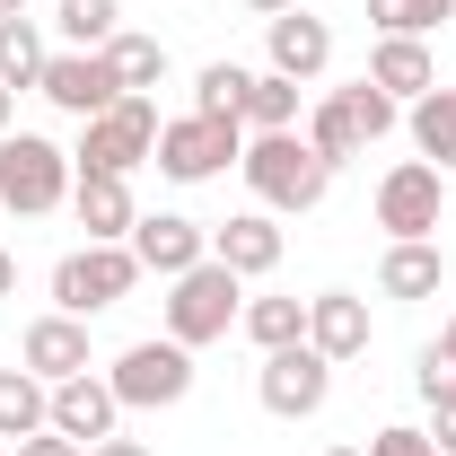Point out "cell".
Listing matches in <instances>:
<instances>
[{
  "mask_svg": "<svg viewBox=\"0 0 456 456\" xmlns=\"http://www.w3.org/2000/svg\"><path fill=\"white\" fill-rule=\"evenodd\" d=\"M36 97H53L61 114H79V123H88V114H106L123 88H114L106 53H53V61H45V79H36Z\"/></svg>",
  "mask_w": 456,
  "mask_h": 456,
  "instance_id": "obj_14",
  "label": "cell"
},
{
  "mask_svg": "<svg viewBox=\"0 0 456 456\" xmlns=\"http://www.w3.org/2000/svg\"><path fill=\"white\" fill-rule=\"evenodd\" d=\"M150 150H159V106H150V97H114L106 114L79 123L70 167L79 175H132V167H150Z\"/></svg>",
  "mask_w": 456,
  "mask_h": 456,
  "instance_id": "obj_4",
  "label": "cell"
},
{
  "mask_svg": "<svg viewBox=\"0 0 456 456\" xmlns=\"http://www.w3.org/2000/svg\"><path fill=\"white\" fill-rule=\"evenodd\" d=\"M237 167H246L264 211H316L334 193V159H316L307 132H246V159Z\"/></svg>",
  "mask_w": 456,
  "mask_h": 456,
  "instance_id": "obj_1",
  "label": "cell"
},
{
  "mask_svg": "<svg viewBox=\"0 0 456 456\" xmlns=\"http://www.w3.org/2000/svg\"><path fill=\"white\" fill-rule=\"evenodd\" d=\"M430 448H439V456H456V412H439V421H430Z\"/></svg>",
  "mask_w": 456,
  "mask_h": 456,
  "instance_id": "obj_33",
  "label": "cell"
},
{
  "mask_svg": "<svg viewBox=\"0 0 456 456\" xmlns=\"http://www.w3.org/2000/svg\"><path fill=\"white\" fill-rule=\"evenodd\" d=\"M369 456H439V448H430V430H412V421H387V430L369 439Z\"/></svg>",
  "mask_w": 456,
  "mask_h": 456,
  "instance_id": "obj_31",
  "label": "cell"
},
{
  "mask_svg": "<svg viewBox=\"0 0 456 456\" xmlns=\"http://www.w3.org/2000/svg\"><path fill=\"white\" fill-rule=\"evenodd\" d=\"M246 61H202V79H193V114H211V123H237V106H246Z\"/></svg>",
  "mask_w": 456,
  "mask_h": 456,
  "instance_id": "obj_27",
  "label": "cell"
},
{
  "mask_svg": "<svg viewBox=\"0 0 456 456\" xmlns=\"http://www.w3.org/2000/svg\"><path fill=\"white\" fill-rule=\"evenodd\" d=\"M9 289H18V264H9V255H0V298H9Z\"/></svg>",
  "mask_w": 456,
  "mask_h": 456,
  "instance_id": "obj_37",
  "label": "cell"
},
{
  "mask_svg": "<svg viewBox=\"0 0 456 456\" xmlns=\"http://www.w3.org/2000/svg\"><path fill=\"white\" fill-rule=\"evenodd\" d=\"M246 9H255V18H281V9H298V0H246Z\"/></svg>",
  "mask_w": 456,
  "mask_h": 456,
  "instance_id": "obj_36",
  "label": "cell"
},
{
  "mask_svg": "<svg viewBox=\"0 0 456 456\" xmlns=\"http://www.w3.org/2000/svg\"><path fill=\"white\" fill-rule=\"evenodd\" d=\"M237 123H246V132H298V79H281V70H255V79H246V106H237Z\"/></svg>",
  "mask_w": 456,
  "mask_h": 456,
  "instance_id": "obj_23",
  "label": "cell"
},
{
  "mask_svg": "<svg viewBox=\"0 0 456 456\" xmlns=\"http://www.w3.org/2000/svg\"><path fill=\"white\" fill-rule=\"evenodd\" d=\"M18 456H88V448L61 439V430H36V439H18Z\"/></svg>",
  "mask_w": 456,
  "mask_h": 456,
  "instance_id": "obj_32",
  "label": "cell"
},
{
  "mask_svg": "<svg viewBox=\"0 0 456 456\" xmlns=\"http://www.w3.org/2000/svg\"><path fill=\"white\" fill-rule=\"evenodd\" d=\"M70 184H79V167H70L61 141H45V132H0V211L45 220V211L70 202Z\"/></svg>",
  "mask_w": 456,
  "mask_h": 456,
  "instance_id": "obj_2",
  "label": "cell"
},
{
  "mask_svg": "<svg viewBox=\"0 0 456 456\" xmlns=\"http://www.w3.org/2000/svg\"><path fill=\"white\" fill-rule=\"evenodd\" d=\"M334 106L351 114V132H360V141H387V132H395V97H387L369 70H360L351 88H334Z\"/></svg>",
  "mask_w": 456,
  "mask_h": 456,
  "instance_id": "obj_28",
  "label": "cell"
},
{
  "mask_svg": "<svg viewBox=\"0 0 456 456\" xmlns=\"http://www.w3.org/2000/svg\"><path fill=\"white\" fill-rule=\"evenodd\" d=\"M88 456H150V448H141V439H123V430H114V439H97V448H88Z\"/></svg>",
  "mask_w": 456,
  "mask_h": 456,
  "instance_id": "obj_34",
  "label": "cell"
},
{
  "mask_svg": "<svg viewBox=\"0 0 456 456\" xmlns=\"http://www.w3.org/2000/svg\"><path fill=\"white\" fill-rule=\"evenodd\" d=\"M378 36H430L439 18H456V0H369Z\"/></svg>",
  "mask_w": 456,
  "mask_h": 456,
  "instance_id": "obj_29",
  "label": "cell"
},
{
  "mask_svg": "<svg viewBox=\"0 0 456 456\" xmlns=\"http://www.w3.org/2000/svg\"><path fill=\"white\" fill-rule=\"evenodd\" d=\"M106 387H114L123 412H167V403L193 395V351L167 342V334H150V342H132V351L106 369Z\"/></svg>",
  "mask_w": 456,
  "mask_h": 456,
  "instance_id": "obj_6",
  "label": "cell"
},
{
  "mask_svg": "<svg viewBox=\"0 0 456 456\" xmlns=\"http://www.w3.org/2000/svg\"><path fill=\"white\" fill-rule=\"evenodd\" d=\"M246 159V123H211V114H175L159 123V150H150V167L175 175V184H211Z\"/></svg>",
  "mask_w": 456,
  "mask_h": 456,
  "instance_id": "obj_7",
  "label": "cell"
},
{
  "mask_svg": "<svg viewBox=\"0 0 456 456\" xmlns=\"http://www.w3.org/2000/svg\"><path fill=\"white\" fill-rule=\"evenodd\" d=\"M237 316H246V281H237L228 264H193V273L167 281V342H184V351L220 342Z\"/></svg>",
  "mask_w": 456,
  "mask_h": 456,
  "instance_id": "obj_3",
  "label": "cell"
},
{
  "mask_svg": "<svg viewBox=\"0 0 456 456\" xmlns=\"http://www.w3.org/2000/svg\"><path fill=\"white\" fill-rule=\"evenodd\" d=\"M132 289H141V255H132V246H70L53 264V307L79 316V325L106 316V307H123Z\"/></svg>",
  "mask_w": 456,
  "mask_h": 456,
  "instance_id": "obj_5",
  "label": "cell"
},
{
  "mask_svg": "<svg viewBox=\"0 0 456 456\" xmlns=\"http://www.w3.org/2000/svg\"><path fill=\"white\" fill-rule=\"evenodd\" d=\"M0 456H9V439H0Z\"/></svg>",
  "mask_w": 456,
  "mask_h": 456,
  "instance_id": "obj_41",
  "label": "cell"
},
{
  "mask_svg": "<svg viewBox=\"0 0 456 456\" xmlns=\"http://www.w3.org/2000/svg\"><path fill=\"white\" fill-rule=\"evenodd\" d=\"M439 281H448L439 237H395L387 264H378V289H387V298H439Z\"/></svg>",
  "mask_w": 456,
  "mask_h": 456,
  "instance_id": "obj_19",
  "label": "cell"
},
{
  "mask_svg": "<svg viewBox=\"0 0 456 456\" xmlns=\"http://www.w3.org/2000/svg\"><path fill=\"white\" fill-rule=\"evenodd\" d=\"M369 79H378L395 106H412V97H430V88H439V61H430V45H421V36H378Z\"/></svg>",
  "mask_w": 456,
  "mask_h": 456,
  "instance_id": "obj_18",
  "label": "cell"
},
{
  "mask_svg": "<svg viewBox=\"0 0 456 456\" xmlns=\"http://www.w3.org/2000/svg\"><path fill=\"white\" fill-rule=\"evenodd\" d=\"M18 369H36V378H45V387H61V378H79V369H97V360H88V325H79V316H36V325H27V334H18Z\"/></svg>",
  "mask_w": 456,
  "mask_h": 456,
  "instance_id": "obj_13",
  "label": "cell"
},
{
  "mask_svg": "<svg viewBox=\"0 0 456 456\" xmlns=\"http://www.w3.org/2000/svg\"><path fill=\"white\" fill-rule=\"evenodd\" d=\"M9 114H18V88H0V132H9Z\"/></svg>",
  "mask_w": 456,
  "mask_h": 456,
  "instance_id": "obj_38",
  "label": "cell"
},
{
  "mask_svg": "<svg viewBox=\"0 0 456 456\" xmlns=\"http://www.w3.org/2000/svg\"><path fill=\"white\" fill-rule=\"evenodd\" d=\"M412 150H421L439 175H456V88H430V97H412Z\"/></svg>",
  "mask_w": 456,
  "mask_h": 456,
  "instance_id": "obj_21",
  "label": "cell"
},
{
  "mask_svg": "<svg viewBox=\"0 0 456 456\" xmlns=\"http://www.w3.org/2000/svg\"><path fill=\"white\" fill-rule=\"evenodd\" d=\"M97 53H106L123 97H150V88L167 79V45H159V36H114V45H97Z\"/></svg>",
  "mask_w": 456,
  "mask_h": 456,
  "instance_id": "obj_22",
  "label": "cell"
},
{
  "mask_svg": "<svg viewBox=\"0 0 456 456\" xmlns=\"http://www.w3.org/2000/svg\"><path fill=\"white\" fill-rule=\"evenodd\" d=\"M334 456H360V448H334Z\"/></svg>",
  "mask_w": 456,
  "mask_h": 456,
  "instance_id": "obj_40",
  "label": "cell"
},
{
  "mask_svg": "<svg viewBox=\"0 0 456 456\" xmlns=\"http://www.w3.org/2000/svg\"><path fill=\"white\" fill-rule=\"evenodd\" d=\"M439 211H448V175L430 159H403L378 175V228L387 237H439Z\"/></svg>",
  "mask_w": 456,
  "mask_h": 456,
  "instance_id": "obj_9",
  "label": "cell"
},
{
  "mask_svg": "<svg viewBox=\"0 0 456 456\" xmlns=\"http://www.w3.org/2000/svg\"><path fill=\"white\" fill-rule=\"evenodd\" d=\"M421 403H430V412H456V360L421 351Z\"/></svg>",
  "mask_w": 456,
  "mask_h": 456,
  "instance_id": "obj_30",
  "label": "cell"
},
{
  "mask_svg": "<svg viewBox=\"0 0 456 456\" xmlns=\"http://www.w3.org/2000/svg\"><path fill=\"white\" fill-rule=\"evenodd\" d=\"M255 395L273 421H316L325 395H334V360L316 351V342H289V351H264V369H255Z\"/></svg>",
  "mask_w": 456,
  "mask_h": 456,
  "instance_id": "obj_8",
  "label": "cell"
},
{
  "mask_svg": "<svg viewBox=\"0 0 456 456\" xmlns=\"http://www.w3.org/2000/svg\"><path fill=\"white\" fill-rule=\"evenodd\" d=\"M307 342L325 351V360H360L369 351V298H351V289H316L307 298Z\"/></svg>",
  "mask_w": 456,
  "mask_h": 456,
  "instance_id": "obj_17",
  "label": "cell"
},
{
  "mask_svg": "<svg viewBox=\"0 0 456 456\" xmlns=\"http://www.w3.org/2000/svg\"><path fill=\"white\" fill-rule=\"evenodd\" d=\"M211 264H228L237 281L281 273V228H273V211H237V220H220V228H211Z\"/></svg>",
  "mask_w": 456,
  "mask_h": 456,
  "instance_id": "obj_15",
  "label": "cell"
},
{
  "mask_svg": "<svg viewBox=\"0 0 456 456\" xmlns=\"http://www.w3.org/2000/svg\"><path fill=\"white\" fill-rule=\"evenodd\" d=\"M70 220L88 228V246H123L141 202H132V175H79L70 184Z\"/></svg>",
  "mask_w": 456,
  "mask_h": 456,
  "instance_id": "obj_16",
  "label": "cell"
},
{
  "mask_svg": "<svg viewBox=\"0 0 456 456\" xmlns=\"http://www.w3.org/2000/svg\"><path fill=\"white\" fill-rule=\"evenodd\" d=\"M123 246H132V255H141V273H159V281L193 273V264H211V228L184 220V211H141Z\"/></svg>",
  "mask_w": 456,
  "mask_h": 456,
  "instance_id": "obj_10",
  "label": "cell"
},
{
  "mask_svg": "<svg viewBox=\"0 0 456 456\" xmlns=\"http://www.w3.org/2000/svg\"><path fill=\"white\" fill-rule=\"evenodd\" d=\"M45 36H36V18H0V88H36L45 79Z\"/></svg>",
  "mask_w": 456,
  "mask_h": 456,
  "instance_id": "obj_26",
  "label": "cell"
},
{
  "mask_svg": "<svg viewBox=\"0 0 456 456\" xmlns=\"http://www.w3.org/2000/svg\"><path fill=\"white\" fill-rule=\"evenodd\" d=\"M264 53L281 79H325V61H334V27L316 18V9H281V18H264Z\"/></svg>",
  "mask_w": 456,
  "mask_h": 456,
  "instance_id": "obj_11",
  "label": "cell"
},
{
  "mask_svg": "<svg viewBox=\"0 0 456 456\" xmlns=\"http://www.w3.org/2000/svg\"><path fill=\"white\" fill-rule=\"evenodd\" d=\"M237 325L255 351H289V342H307V298H246Z\"/></svg>",
  "mask_w": 456,
  "mask_h": 456,
  "instance_id": "obj_25",
  "label": "cell"
},
{
  "mask_svg": "<svg viewBox=\"0 0 456 456\" xmlns=\"http://www.w3.org/2000/svg\"><path fill=\"white\" fill-rule=\"evenodd\" d=\"M114 421H123V403H114L106 369H79V378H61V387H53V421H45V430L97 448V439H114Z\"/></svg>",
  "mask_w": 456,
  "mask_h": 456,
  "instance_id": "obj_12",
  "label": "cell"
},
{
  "mask_svg": "<svg viewBox=\"0 0 456 456\" xmlns=\"http://www.w3.org/2000/svg\"><path fill=\"white\" fill-rule=\"evenodd\" d=\"M0 18H27V0H0Z\"/></svg>",
  "mask_w": 456,
  "mask_h": 456,
  "instance_id": "obj_39",
  "label": "cell"
},
{
  "mask_svg": "<svg viewBox=\"0 0 456 456\" xmlns=\"http://www.w3.org/2000/svg\"><path fill=\"white\" fill-rule=\"evenodd\" d=\"M53 27L70 53H97V45L123 36V0H53Z\"/></svg>",
  "mask_w": 456,
  "mask_h": 456,
  "instance_id": "obj_24",
  "label": "cell"
},
{
  "mask_svg": "<svg viewBox=\"0 0 456 456\" xmlns=\"http://www.w3.org/2000/svg\"><path fill=\"white\" fill-rule=\"evenodd\" d=\"M430 351H439V360H456V316L439 325V342H430Z\"/></svg>",
  "mask_w": 456,
  "mask_h": 456,
  "instance_id": "obj_35",
  "label": "cell"
},
{
  "mask_svg": "<svg viewBox=\"0 0 456 456\" xmlns=\"http://www.w3.org/2000/svg\"><path fill=\"white\" fill-rule=\"evenodd\" d=\"M53 421V387L36 378V369H0V439L18 448V439H36Z\"/></svg>",
  "mask_w": 456,
  "mask_h": 456,
  "instance_id": "obj_20",
  "label": "cell"
}]
</instances>
